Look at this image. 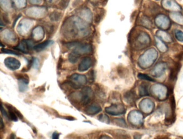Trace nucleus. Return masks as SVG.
<instances>
[{"label": "nucleus", "mask_w": 183, "mask_h": 139, "mask_svg": "<svg viewBox=\"0 0 183 139\" xmlns=\"http://www.w3.org/2000/svg\"><path fill=\"white\" fill-rule=\"evenodd\" d=\"M1 113H2V115L4 117H5L6 118H8L9 117H8V113H7V112H6V110H4V109L3 107V106L1 105Z\"/></svg>", "instance_id": "nucleus-15"}, {"label": "nucleus", "mask_w": 183, "mask_h": 139, "mask_svg": "<svg viewBox=\"0 0 183 139\" xmlns=\"http://www.w3.org/2000/svg\"><path fill=\"white\" fill-rule=\"evenodd\" d=\"M59 136H60L59 134L57 132H54L52 136V139H59Z\"/></svg>", "instance_id": "nucleus-16"}, {"label": "nucleus", "mask_w": 183, "mask_h": 139, "mask_svg": "<svg viewBox=\"0 0 183 139\" xmlns=\"http://www.w3.org/2000/svg\"><path fill=\"white\" fill-rule=\"evenodd\" d=\"M107 113L113 115H120L125 112V109L122 105H112L105 108Z\"/></svg>", "instance_id": "nucleus-4"}, {"label": "nucleus", "mask_w": 183, "mask_h": 139, "mask_svg": "<svg viewBox=\"0 0 183 139\" xmlns=\"http://www.w3.org/2000/svg\"><path fill=\"white\" fill-rule=\"evenodd\" d=\"M38 64H39V62H38V61L37 59H34V61H33V65H34V67H37L38 66Z\"/></svg>", "instance_id": "nucleus-17"}, {"label": "nucleus", "mask_w": 183, "mask_h": 139, "mask_svg": "<svg viewBox=\"0 0 183 139\" xmlns=\"http://www.w3.org/2000/svg\"><path fill=\"white\" fill-rule=\"evenodd\" d=\"M135 139H139V137L136 136V137H135Z\"/></svg>", "instance_id": "nucleus-20"}, {"label": "nucleus", "mask_w": 183, "mask_h": 139, "mask_svg": "<svg viewBox=\"0 0 183 139\" xmlns=\"http://www.w3.org/2000/svg\"><path fill=\"white\" fill-rule=\"evenodd\" d=\"M4 64L8 68L15 71L18 69L21 66V63L18 60L12 57H8L4 60Z\"/></svg>", "instance_id": "nucleus-5"}, {"label": "nucleus", "mask_w": 183, "mask_h": 139, "mask_svg": "<svg viewBox=\"0 0 183 139\" xmlns=\"http://www.w3.org/2000/svg\"><path fill=\"white\" fill-rule=\"evenodd\" d=\"M92 65V61L89 57H84L79 64L78 69L80 72H84L90 68Z\"/></svg>", "instance_id": "nucleus-6"}, {"label": "nucleus", "mask_w": 183, "mask_h": 139, "mask_svg": "<svg viewBox=\"0 0 183 139\" xmlns=\"http://www.w3.org/2000/svg\"><path fill=\"white\" fill-rule=\"evenodd\" d=\"M138 76L139 78H142V79H144V80H148V81H153V80L151 78H150L149 76H147V75L139 74Z\"/></svg>", "instance_id": "nucleus-13"}, {"label": "nucleus", "mask_w": 183, "mask_h": 139, "mask_svg": "<svg viewBox=\"0 0 183 139\" xmlns=\"http://www.w3.org/2000/svg\"><path fill=\"white\" fill-rule=\"evenodd\" d=\"M68 48H73V51L78 52L80 54L89 53L92 51V47L90 45L81 44L79 42H72L66 44Z\"/></svg>", "instance_id": "nucleus-2"}, {"label": "nucleus", "mask_w": 183, "mask_h": 139, "mask_svg": "<svg viewBox=\"0 0 183 139\" xmlns=\"http://www.w3.org/2000/svg\"><path fill=\"white\" fill-rule=\"evenodd\" d=\"M102 111L100 106L96 104H92L89 105L86 109V112L89 115H94Z\"/></svg>", "instance_id": "nucleus-8"}, {"label": "nucleus", "mask_w": 183, "mask_h": 139, "mask_svg": "<svg viewBox=\"0 0 183 139\" xmlns=\"http://www.w3.org/2000/svg\"><path fill=\"white\" fill-rule=\"evenodd\" d=\"M77 99H80V101L82 104H87L93 96V91L90 88L86 87L83 88L81 91L77 94Z\"/></svg>", "instance_id": "nucleus-3"}, {"label": "nucleus", "mask_w": 183, "mask_h": 139, "mask_svg": "<svg viewBox=\"0 0 183 139\" xmlns=\"http://www.w3.org/2000/svg\"><path fill=\"white\" fill-rule=\"evenodd\" d=\"M2 52H4L5 53H8V54H14V55H19L18 52H16L15 51H13L8 50H6V49H2L1 50Z\"/></svg>", "instance_id": "nucleus-14"}, {"label": "nucleus", "mask_w": 183, "mask_h": 139, "mask_svg": "<svg viewBox=\"0 0 183 139\" xmlns=\"http://www.w3.org/2000/svg\"><path fill=\"white\" fill-rule=\"evenodd\" d=\"M9 139H15V136L13 134H12L10 136Z\"/></svg>", "instance_id": "nucleus-18"}, {"label": "nucleus", "mask_w": 183, "mask_h": 139, "mask_svg": "<svg viewBox=\"0 0 183 139\" xmlns=\"http://www.w3.org/2000/svg\"><path fill=\"white\" fill-rule=\"evenodd\" d=\"M1 128H2L3 127V121H2V119L1 118Z\"/></svg>", "instance_id": "nucleus-19"}, {"label": "nucleus", "mask_w": 183, "mask_h": 139, "mask_svg": "<svg viewBox=\"0 0 183 139\" xmlns=\"http://www.w3.org/2000/svg\"><path fill=\"white\" fill-rule=\"evenodd\" d=\"M51 42H52L51 41H46L44 43H41L40 44H38L35 46L34 47V49L38 51V52H39V51H41L44 50V48H46V47L48 46L51 43Z\"/></svg>", "instance_id": "nucleus-11"}, {"label": "nucleus", "mask_w": 183, "mask_h": 139, "mask_svg": "<svg viewBox=\"0 0 183 139\" xmlns=\"http://www.w3.org/2000/svg\"><path fill=\"white\" fill-rule=\"evenodd\" d=\"M86 76L83 75L74 74L69 77V85L74 89H79L86 83Z\"/></svg>", "instance_id": "nucleus-1"}, {"label": "nucleus", "mask_w": 183, "mask_h": 139, "mask_svg": "<svg viewBox=\"0 0 183 139\" xmlns=\"http://www.w3.org/2000/svg\"><path fill=\"white\" fill-rule=\"evenodd\" d=\"M28 78H26L25 77L22 76L20 78H18L19 89L21 92H24L28 89Z\"/></svg>", "instance_id": "nucleus-9"}, {"label": "nucleus", "mask_w": 183, "mask_h": 139, "mask_svg": "<svg viewBox=\"0 0 183 139\" xmlns=\"http://www.w3.org/2000/svg\"><path fill=\"white\" fill-rule=\"evenodd\" d=\"M98 120L102 122H105V123H109L110 120L108 117L105 115H101L98 116Z\"/></svg>", "instance_id": "nucleus-12"}, {"label": "nucleus", "mask_w": 183, "mask_h": 139, "mask_svg": "<svg viewBox=\"0 0 183 139\" xmlns=\"http://www.w3.org/2000/svg\"><path fill=\"white\" fill-rule=\"evenodd\" d=\"M32 45L33 43L31 40H23L22 41H21V44L17 46V49L18 50L26 53L28 52L29 49L31 48Z\"/></svg>", "instance_id": "nucleus-7"}, {"label": "nucleus", "mask_w": 183, "mask_h": 139, "mask_svg": "<svg viewBox=\"0 0 183 139\" xmlns=\"http://www.w3.org/2000/svg\"><path fill=\"white\" fill-rule=\"evenodd\" d=\"M81 54L78 52L73 51L68 56V60L72 63H76L80 58Z\"/></svg>", "instance_id": "nucleus-10"}]
</instances>
